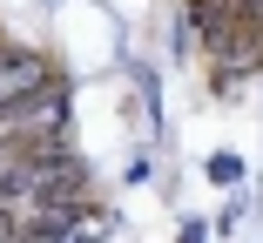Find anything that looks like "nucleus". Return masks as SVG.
<instances>
[{
	"mask_svg": "<svg viewBox=\"0 0 263 243\" xmlns=\"http://www.w3.org/2000/svg\"><path fill=\"white\" fill-rule=\"evenodd\" d=\"M236 223H243V196H236V203H230V210L216 216V236H236Z\"/></svg>",
	"mask_w": 263,
	"mask_h": 243,
	"instance_id": "nucleus-4",
	"label": "nucleus"
},
{
	"mask_svg": "<svg viewBox=\"0 0 263 243\" xmlns=\"http://www.w3.org/2000/svg\"><path fill=\"white\" fill-rule=\"evenodd\" d=\"M47 81H54V61L41 47H0V115L21 108L27 95H41Z\"/></svg>",
	"mask_w": 263,
	"mask_h": 243,
	"instance_id": "nucleus-1",
	"label": "nucleus"
},
{
	"mask_svg": "<svg viewBox=\"0 0 263 243\" xmlns=\"http://www.w3.org/2000/svg\"><path fill=\"white\" fill-rule=\"evenodd\" d=\"M202 176L216 182V189H236V182H243V156H236V149H209V162H202Z\"/></svg>",
	"mask_w": 263,
	"mask_h": 243,
	"instance_id": "nucleus-2",
	"label": "nucleus"
},
{
	"mask_svg": "<svg viewBox=\"0 0 263 243\" xmlns=\"http://www.w3.org/2000/svg\"><path fill=\"white\" fill-rule=\"evenodd\" d=\"M209 230H216V223H202V216H182V230H176V243H209Z\"/></svg>",
	"mask_w": 263,
	"mask_h": 243,
	"instance_id": "nucleus-3",
	"label": "nucleus"
}]
</instances>
